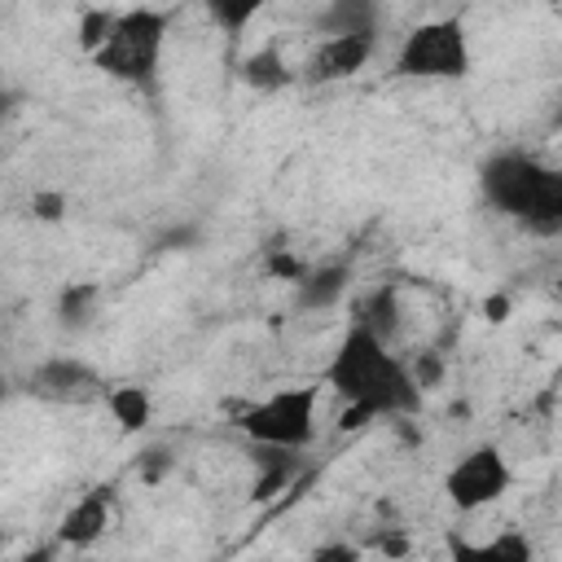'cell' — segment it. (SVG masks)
<instances>
[{
	"instance_id": "cell-1",
	"label": "cell",
	"mask_w": 562,
	"mask_h": 562,
	"mask_svg": "<svg viewBox=\"0 0 562 562\" xmlns=\"http://www.w3.org/2000/svg\"><path fill=\"white\" fill-rule=\"evenodd\" d=\"M325 386H334V395L342 400V430H360L373 417H408L422 408L413 369L386 347V338L356 321L325 364Z\"/></svg>"
},
{
	"instance_id": "cell-2",
	"label": "cell",
	"mask_w": 562,
	"mask_h": 562,
	"mask_svg": "<svg viewBox=\"0 0 562 562\" xmlns=\"http://www.w3.org/2000/svg\"><path fill=\"white\" fill-rule=\"evenodd\" d=\"M162 44H167V13L127 9V13L114 18L105 44L92 53V66L105 70L119 83L154 88V75H158V61H162Z\"/></svg>"
},
{
	"instance_id": "cell-3",
	"label": "cell",
	"mask_w": 562,
	"mask_h": 562,
	"mask_svg": "<svg viewBox=\"0 0 562 562\" xmlns=\"http://www.w3.org/2000/svg\"><path fill=\"white\" fill-rule=\"evenodd\" d=\"M400 79H465L470 75V40L457 18L422 22L404 35L395 53Z\"/></svg>"
},
{
	"instance_id": "cell-4",
	"label": "cell",
	"mask_w": 562,
	"mask_h": 562,
	"mask_svg": "<svg viewBox=\"0 0 562 562\" xmlns=\"http://www.w3.org/2000/svg\"><path fill=\"white\" fill-rule=\"evenodd\" d=\"M237 426L255 443L272 448H303L316 435V386H281L259 404L241 408Z\"/></svg>"
},
{
	"instance_id": "cell-5",
	"label": "cell",
	"mask_w": 562,
	"mask_h": 562,
	"mask_svg": "<svg viewBox=\"0 0 562 562\" xmlns=\"http://www.w3.org/2000/svg\"><path fill=\"white\" fill-rule=\"evenodd\" d=\"M509 483H514V470H509V461H505V452L496 448V443H479V448H470L465 457H457V465L443 474V492H448V501L457 505V509H483V505H492V501H501L505 492H509Z\"/></svg>"
},
{
	"instance_id": "cell-6",
	"label": "cell",
	"mask_w": 562,
	"mask_h": 562,
	"mask_svg": "<svg viewBox=\"0 0 562 562\" xmlns=\"http://www.w3.org/2000/svg\"><path fill=\"white\" fill-rule=\"evenodd\" d=\"M26 395L40 400V404H70V408H79V404L105 400L110 386H105V378L88 360H79V356H48V360H40L26 373Z\"/></svg>"
},
{
	"instance_id": "cell-7",
	"label": "cell",
	"mask_w": 562,
	"mask_h": 562,
	"mask_svg": "<svg viewBox=\"0 0 562 562\" xmlns=\"http://www.w3.org/2000/svg\"><path fill=\"white\" fill-rule=\"evenodd\" d=\"M540 180H544V162L531 158V154H518V149H505V154L487 158L483 162V176H479L483 198L501 215H509V220H522V211L531 206Z\"/></svg>"
},
{
	"instance_id": "cell-8",
	"label": "cell",
	"mask_w": 562,
	"mask_h": 562,
	"mask_svg": "<svg viewBox=\"0 0 562 562\" xmlns=\"http://www.w3.org/2000/svg\"><path fill=\"white\" fill-rule=\"evenodd\" d=\"M373 48H378V35H325L316 44V53L307 57L303 79L307 83H342L369 66Z\"/></svg>"
},
{
	"instance_id": "cell-9",
	"label": "cell",
	"mask_w": 562,
	"mask_h": 562,
	"mask_svg": "<svg viewBox=\"0 0 562 562\" xmlns=\"http://www.w3.org/2000/svg\"><path fill=\"white\" fill-rule=\"evenodd\" d=\"M110 505H114V492H110V487H92V492H83V496L61 514L57 540L70 544V549H88L92 540L105 536V527H110Z\"/></svg>"
},
{
	"instance_id": "cell-10",
	"label": "cell",
	"mask_w": 562,
	"mask_h": 562,
	"mask_svg": "<svg viewBox=\"0 0 562 562\" xmlns=\"http://www.w3.org/2000/svg\"><path fill=\"white\" fill-rule=\"evenodd\" d=\"M518 224L536 237H562V167H544V180Z\"/></svg>"
},
{
	"instance_id": "cell-11",
	"label": "cell",
	"mask_w": 562,
	"mask_h": 562,
	"mask_svg": "<svg viewBox=\"0 0 562 562\" xmlns=\"http://www.w3.org/2000/svg\"><path fill=\"white\" fill-rule=\"evenodd\" d=\"M294 285H299V307L303 312H325L347 294L351 272H347V263H321V268H307Z\"/></svg>"
},
{
	"instance_id": "cell-12",
	"label": "cell",
	"mask_w": 562,
	"mask_h": 562,
	"mask_svg": "<svg viewBox=\"0 0 562 562\" xmlns=\"http://www.w3.org/2000/svg\"><path fill=\"white\" fill-rule=\"evenodd\" d=\"M321 35H378V0H329L316 18Z\"/></svg>"
},
{
	"instance_id": "cell-13",
	"label": "cell",
	"mask_w": 562,
	"mask_h": 562,
	"mask_svg": "<svg viewBox=\"0 0 562 562\" xmlns=\"http://www.w3.org/2000/svg\"><path fill=\"white\" fill-rule=\"evenodd\" d=\"M299 448H272V443H259L255 448V470H259V479H255V501H268L272 492H281V487H290V479H294V470H299V457H294Z\"/></svg>"
},
{
	"instance_id": "cell-14",
	"label": "cell",
	"mask_w": 562,
	"mask_h": 562,
	"mask_svg": "<svg viewBox=\"0 0 562 562\" xmlns=\"http://www.w3.org/2000/svg\"><path fill=\"white\" fill-rule=\"evenodd\" d=\"M241 79H246L255 92H281L294 75H290V66H285L281 48H277V44H263V48H255V53L241 61Z\"/></svg>"
},
{
	"instance_id": "cell-15",
	"label": "cell",
	"mask_w": 562,
	"mask_h": 562,
	"mask_svg": "<svg viewBox=\"0 0 562 562\" xmlns=\"http://www.w3.org/2000/svg\"><path fill=\"white\" fill-rule=\"evenodd\" d=\"M356 325H364V329H373L378 338L391 342L400 334V299H395V290L391 285H378L373 294H364L356 303Z\"/></svg>"
},
{
	"instance_id": "cell-16",
	"label": "cell",
	"mask_w": 562,
	"mask_h": 562,
	"mask_svg": "<svg viewBox=\"0 0 562 562\" xmlns=\"http://www.w3.org/2000/svg\"><path fill=\"white\" fill-rule=\"evenodd\" d=\"M105 408L123 430H145L149 426V391L145 386H110Z\"/></svg>"
},
{
	"instance_id": "cell-17",
	"label": "cell",
	"mask_w": 562,
	"mask_h": 562,
	"mask_svg": "<svg viewBox=\"0 0 562 562\" xmlns=\"http://www.w3.org/2000/svg\"><path fill=\"white\" fill-rule=\"evenodd\" d=\"M202 4H206L211 22H215L220 31L237 35V31H246V26L263 13V4H268V0H202Z\"/></svg>"
},
{
	"instance_id": "cell-18",
	"label": "cell",
	"mask_w": 562,
	"mask_h": 562,
	"mask_svg": "<svg viewBox=\"0 0 562 562\" xmlns=\"http://www.w3.org/2000/svg\"><path fill=\"white\" fill-rule=\"evenodd\" d=\"M114 18H119V13H105V9H92V13H83V18H79V44H83V53H88V57L105 44V35H110Z\"/></svg>"
},
{
	"instance_id": "cell-19",
	"label": "cell",
	"mask_w": 562,
	"mask_h": 562,
	"mask_svg": "<svg viewBox=\"0 0 562 562\" xmlns=\"http://www.w3.org/2000/svg\"><path fill=\"white\" fill-rule=\"evenodd\" d=\"M479 558H514V562H527L531 558V544H527V536H518V531H505V536H496V540H487L483 549H474Z\"/></svg>"
},
{
	"instance_id": "cell-20",
	"label": "cell",
	"mask_w": 562,
	"mask_h": 562,
	"mask_svg": "<svg viewBox=\"0 0 562 562\" xmlns=\"http://www.w3.org/2000/svg\"><path fill=\"white\" fill-rule=\"evenodd\" d=\"M92 299H97V285H70V290L61 294V316H66V321H83Z\"/></svg>"
},
{
	"instance_id": "cell-21",
	"label": "cell",
	"mask_w": 562,
	"mask_h": 562,
	"mask_svg": "<svg viewBox=\"0 0 562 562\" xmlns=\"http://www.w3.org/2000/svg\"><path fill=\"white\" fill-rule=\"evenodd\" d=\"M439 373H443V360H439V351H422V360L413 364V382H417L422 391H430V386L439 382Z\"/></svg>"
},
{
	"instance_id": "cell-22",
	"label": "cell",
	"mask_w": 562,
	"mask_h": 562,
	"mask_svg": "<svg viewBox=\"0 0 562 562\" xmlns=\"http://www.w3.org/2000/svg\"><path fill=\"white\" fill-rule=\"evenodd\" d=\"M35 211H40L44 220H57V215H61V198H53V193H40V198H35Z\"/></svg>"
},
{
	"instance_id": "cell-23",
	"label": "cell",
	"mask_w": 562,
	"mask_h": 562,
	"mask_svg": "<svg viewBox=\"0 0 562 562\" xmlns=\"http://www.w3.org/2000/svg\"><path fill=\"white\" fill-rule=\"evenodd\" d=\"M312 558H356V549L351 544H321V549H312Z\"/></svg>"
}]
</instances>
